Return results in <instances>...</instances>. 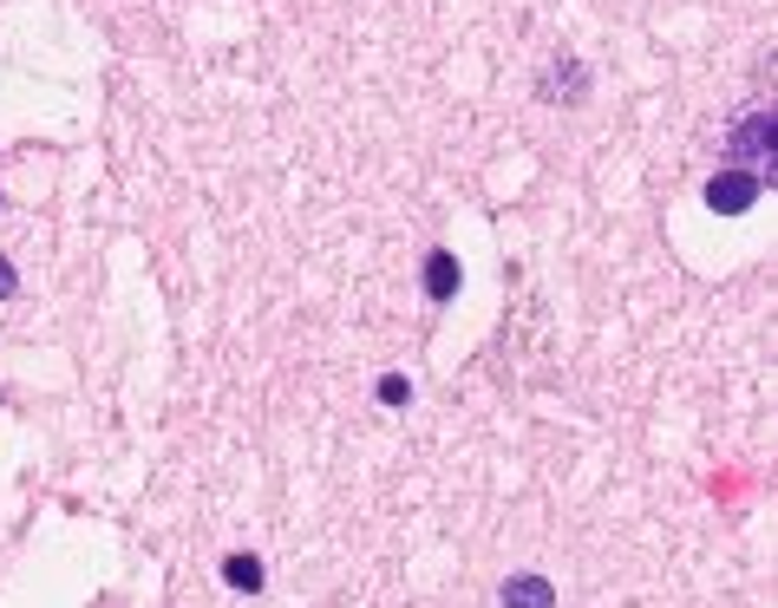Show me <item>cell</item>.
<instances>
[{"instance_id":"cell-1","label":"cell","mask_w":778,"mask_h":608,"mask_svg":"<svg viewBox=\"0 0 778 608\" xmlns=\"http://www.w3.org/2000/svg\"><path fill=\"white\" fill-rule=\"evenodd\" d=\"M772 112H753L739 132H733V157H739V171H753L759 184H766V157H772Z\"/></svg>"},{"instance_id":"cell-2","label":"cell","mask_w":778,"mask_h":608,"mask_svg":"<svg viewBox=\"0 0 778 608\" xmlns=\"http://www.w3.org/2000/svg\"><path fill=\"white\" fill-rule=\"evenodd\" d=\"M707 203L719 209V216H739V209L759 203V177H753V171H719V177L707 184Z\"/></svg>"},{"instance_id":"cell-3","label":"cell","mask_w":778,"mask_h":608,"mask_svg":"<svg viewBox=\"0 0 778 608\" xmlns=\"http://www.w3.org/2000/svg\"><path fill=\"white\" fill-rule=\"evenodd\" d=\"M504 608H557L550 576H510L504 583Z\"/></svg>"},{"instance_id":"cell-4","label":"cell","mask_w":778,"mask_h":608,"mask_svg":"<svg viewBox=\"0 0 778 608\" xmlns=\"http://www.w3.org/2000/svg\"><path fill=\"white\" fill-rule=\"evenodd\" d=\"M425 295H432V301H452V295H458V262H452L445 249L425 262Z\"/></svg>"},{"instance_id":"cell-5","label":"cell","mask_w":778,"mask_h":608,"mask_svg":"<svg viewBox=\"0 0 778 608\" xmlns=\"http://www.w3.org/2000/svg\"><path fill=\"white\" fill-rule=\"evenodd\" d=\"M222 576H229V589H242V596H256V589H262V563H256V556H229V563H222Z\"/></svg>"},{"instance_id":"cell-6","label":"cell","mask_w":778,"mask_h":608,"mask_svg":"<svg viewBox=\"0 0 778 608\" xmlns=\"http://www.w3.org/2000/svg\"><path fill=\"white\" fill-rule=\"evenodd\" d=\"M380 400H386V405H406V400H413V387H406L400 373H386V380H380Z\"/></svg>"},{"instance_id":"cell-7","label":"cell","mask_w":778,"mask_h":608,"mask_svg":"<svg viewBox=\"0 0 778 608\" xmlns=\"http://www.w3.org/2000/svg\"><path fill=\"white\" fill-rule=\"evenodd\" d=\"M13 288H20V275H13V262H0V301H7Z\"/></svg>"}]
</instances>
